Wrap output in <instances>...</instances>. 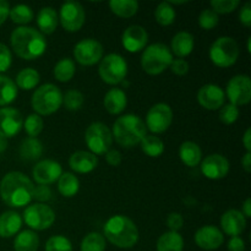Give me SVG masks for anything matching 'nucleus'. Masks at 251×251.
Returning a JSON list of instances; mask_svg holds the SVG:
<instances>
[{
	"mask_svg": "<svg viewBox=\"0 0 251 251\" xmlns=\"http://www.w3.org/2000/svg\"><path fill=\"white\" fill-rule=\"evenodd\" d=\"M61 174H63V168L58 162L53 159H44V161L38 162L32 171L33 179L39 185L55 183L60 178Z\"/></svg>",
	"mask_w": 251,
	"mask_h": 251,
	"instance_id": "dca6fc26",
	"label": "nucleus"
},
{
	"mask_svg": "<svg viewBox=\"0 0 251 251\" xmlns=\"http://www.w3.org/2000/svg\"><path fill=\"white\" fill-rule=\"evenodd\" d=\"M239 56V47L232 37H220L210 48V59L218 68L234 65Z\"/></svg>",
	"mask_w": 251,
	"mask_h": 251,
	"instance_id": "0eeeda50",
	"label": "nucleus"
},
{
	"mask_svg": "<svg viewBox=\"0 0 251 251\" xmlns=\"http://www.w3.org/2000/svg\"><path fill=\"white\" fill-rule=\"evenodd\" d=\"M6 147H7V141L5 139H2V137H0V154L6 150Z\"/></svg>",
	"mask_w": 251,
	"mask_h": 251,
	"instance_id": "bf43d9fd",
	"label": "nucleus"
},
{
	"mask_svg": "<svg viewBox=\"0 0 251 251\" xmlns=\"http://www.w3.org/2000/svg\"><path fill=\"white\" fill-rule=\"evenodd\" d=\"M141 150L144 153H146L150 157H159L164 151V144L159 137L153 136H145L141 142Z\"/></svg>",
	"mask_w": 251,
	"mask_h": 251,
	"instance_id": "c9c22d12",
	"label": "nucleus"
},
{
	"mask_svg": "<svg viewBox=\"0 0 251 251\" xmlns=\"http://www.w3.org/2000/svg\"><path fill=\"white\" fill-rule=\"evenodd\" d=\"M39 248V237L33 230H24L14 242L15 251H37Z\"/></svg>",
	"mask_w": 251,
	"mask_h": 251,
	"instance_id": "c756f323",
	"label": "nucleus"
},
{
	"mask_svg": "<svg viewBox=\"0 0 251 251\" xmlns=\"http://www.w3.org/2000/svg\"><path fill=\"white\" fill-rule=\"evenodd\" d=\"M243 144H244V147L247 149V152H250L251 150V130L248 129L245 131L244 137H243Z\"/></svg>",
	"mask_w": 251,
	"mask_h": 251,
	"instance_id": "4d7b16f0",
	"label": "nucleus"
},
{
	"mask_svg": "<svg viewBox=\"0 0 251 251\" xmlns=\"http://www.w3.org/2000/svg\"><path fill=\"white\" fill-rule=\"evenodd\" d=\"M22 218L14 211H6L0 216V237L11 238L21 229Z\"/></svg>",
	"mask_w": 251,
	"mask_h": 251,
	"instance_id": "5701e85b",
	"label": "nucleus"
},
{
	"mask_svg": "<svg viewBox=\"0 0 251 251\" xmlns=\"http://www.w3.org/2000/svg\"><path fill=\"white\" fill-rule=\"evenodd\" d=\"M100 78L108 85H118L126 77L127 64L119 54H108L102 58L98 68Z\"/></svg>",
	"mask_w": 251,
	"mask_h": 251,
	"instance_id": "1a4fd4ad",
	"label": "nucleus"
},
{
	"mask_svg": "<svg viewBox=\"0 0 251 251\" xmlns=\"http://www.w3.org/2000/svg\"><path fill=\"white\" fill-rule=\"evenodd\" d=\"M227 248L228 251H245V242L240 237H232Z\"/></svg>",
	"mask_w": 251,
	"mask_h": 251,
	"instance_id": "864d4df0",
	"label": "nucleus"
},
{
	"mask_svg": "<svg viewBox=\"0 0 251 251\" xmlns=\"http://www.w3.org/2000/svg\"><path fill=\"white\" fill-rule=\"evenodd\" d=\"M240 5L239 0H212L211 6L216 14H230Z\"/></svg>",
	"mask_w": 251,
	"mask_h": 251,
	"instance_id": "c03bdc74",
	"label": "nucleus"
},
{
	"mask_svg": "<svg viewBox=\"0 0 251 251\" xmlns=\"http://www.w3.org/2000/svg\"><path fill=\"white\" fill-rule=\"evenodd\" d=\"M227 97L230 104L245 105L251 100V80L248 75H237L227 85Z\"/></svg>",
	"mask_w": 251,
	"mask_h": 251,
	"instance_id": "4468645a",
	"label": "nucleus"
},
{
	"mask_svg": "<svg viewBox=\"0 0 251 251\" xmlns=\"http://www.w3.org/2000/svg\"><path fill=\"white\" fill-rule=\"evenodd\" d=\"M85 141L91 153L95 156L97 154H105L112 147L113 135L109 127L103 123H92L86 129Z\"/></svg>",
	"mask_w": 251,
	"mask_h": 251,
	"instance_id": "6e6552de",
	"label": "nucleus"
},
{
	"mask_svg": "<svg viewBox=\"0 0 251 251\" xmlns=\"http://www.w3.org/2000/svg\"><path fill=\"white\" fill-rule=\"evenodd\" d=\"M10 19L12 20L14 24H19V25H26L29 24V22L33 20V11L29 6L24 4H20L14 6L12 9H10L9 12Z\"/></svg>",
	"mask_w": 251,
	"mask_h": 251,
	"instance_id": "58836bf2",
	"label": "nucleus"
},
{
	"mask_svg": "<svg viewBox=\"0 0 251 251\" xmlns=\"http://www.w3.org/2000/svg\"><path fill=\"white\" fill-rule=\"evenodd\" d=\"M104 237L120 249H130L139 242V229L126 216L117 215L105 222Z\"/></svg>",
	"mask_w": 251,
	"mask_h": 251,
	"instance_id": "7ed1b4c3",
	"label": "nucleus"
},
{
	"mask_svg": "<svg viewBox=\"0 0 251 251\" xmlns=\"http://www.w3.org/2000/svg\"><path fill=\"white\" fill-rule=\"evenodd\" d=\"M44 126L43 119L38 114H31L27 117L26 122L24 123L25 131L29 137H37L42 132Z\"/></svg>",
	"mask_w": 251,
	"mask_h": 251,
	"instance_id": "a19ab883",
	"label": "nucleus"
},
{
	"mask_svg": "<svg viewBox=\"0 0 251 251\" xmlns=\"http://www.w3.org/2000/svg\"><path fill=\"white\" fill-rule=\"evenodd\" d=\"M201 172L203 176L211 180H218L225 178L229 172V162L222 154H210L205 157L201 163Z\"/></svg>",
	"mask_w": 251,
	"mask_h": 251,
	"instance_id": "f3484780",
	"label": "nucleus"
},
{
	"mask_svg": "<svg viewBox=\"0 0 251 251\" xmlns=\"http://www.w3.org/2000/svg\"><path fill=\"white\" fill-rule=\"evenodd\" d=\"M104 108L108 113L113 115L120 114L124 112L127 104L126 95L120 88H112L107 92L104 97Z\"/></svg>",
	"mask_w": 251,
	"mask_h": 251,
	"instance_id": "b1692460",
	"label": "nucleus"
},
{
	"mask_svg": "<svg viewBox=\"0 0 251 251\" xmlns=\"http://www.w3.org/2000/svg\"><path fill=\"white\" fill-rule=\"evenodd\" d=\"M184 239L178 232H167L157 240V251H183Z\"/></svg>",
	"mask_w": 251,
	"mask_h": 251,
	"instance_id": "c85d7f7f",
	"label": "nucleus"
},
{
	"mask_svg": "<svg viewBox=\"0 0 251 251\" xmlns=\"http://www.w3.org/2000/svg\"><path fill=\"white\" fill-rule=\"evenodd\" d=\"M59 17L55 10L50 6L42 7L37 15V25L42 33L51 34L58 27Z\"/></svg>",
	"mask_w": 251,
	"mask_h": 251,
	"instance_id": "bb28decb",
	"label": "nucleus"
},
{
	"mask_svg": "<svg viewBox=\"0 0 251 251\" xmlns=\"http://www.w3.org/2000/svg\"><path fill=\"white\" fill-rule=\"evenodd\" d=\"M184 220L181 217L180 213L178 212H172L168 215V218H167V226H168L169 230L171 232H178L179 229L183 228Z\"/></svg>",
	"mask_w": 251,
	"mask_h": 251,
	"instance_id": "de8ad7c7",
	"label": "nucleus"
},
{
	"mask_svg": "<svg viewBox=\"0 0 251 251\" xmlns=\"http://www.w3.org/2000/svg\"><path fill=\"white\" fill-rule=\"evenodd\" d=\"M154 17L161 26H171L176 20V10L169 2H161L154 11Z\"/></svg>",
	"mask_w": 251,
	"mask_h": 251,
	"instance_id": "4c0bfd02",
	"label": "nucleus"
},
{
	"mask_svg": "<svg viewBox=\"0 0 251 251\" xmlns=\"http://www.w3.org/2000/svg\"><path fill=\"white\" fill-rule=\"evenodd\" d=\"M80 189V181L73 173H63L58 179V190L65 198H73Z\"/></svg>",
	"mask_w": 251,
	"mask_h": 251,
	"instance_id": "2f4dec72",
	"label": "nucleus"
},
{
	"mask_svg": "<svg viewBox=\"0 0 251 251\" xmlns=\"http://www.w3.org/2000/svg\"><path fill=\"white\" fill-rule=\"evenodd\" d=\"M70 168L80 174L91 173L98 164V158L88 151H77L73 153L69 159Z\"/></svg>",
	"mask_w": 251,
	"mask_h": 251,
	"instance_id": "4be33fe9",
	"label": "nucleus"
},
{
	"mask_svg": "<svg viewBox=\"0 0 251 251\" xmlns=\"http://www.w3.org/2000/svg\"><path fill=\"white\" fill-rule=\"evenodd\" d=\"M239 20L245 27L251 26V4L247 2L239 12Z\"/></svg>",
	"mask_w": 251,
	"mask_h": 251,
	"instance_id": "603ef678",
	"label": "nucleus"
},
{
	"mask_svg": "<svg viewBox=\"0 0 251 251\" xmlns=\"http://www.w3.org/2000/svg\"><path fill=\"white\" fill-rule=\"evenodd\" d=\"M39 82V74L32 68H26L17 74L16 87L24 91H29L36 87Z\"/></svg>",
	"mask_w": 251,
	"mask_h": 251,
	"instance_id": "72a5a7b5",
	"label": "nucleus"
},
{
	"mask_svg": "<svg viewBox=\"0 0 251 251\" xmlns=\"http://www.w3.org/2000/svg\"><path fill=\"white\" fill-rule=\"evenodd\" d=\"M43 153V145L37 137H28L20 145V157L22 161H36Z\"/></svg>",
	"mask_w": 251,
	"mask_h": 251,
	"instance_id": "cd10ccee",
	"label": "nucleus"
},
{
	"mask_svg": "<svg viewBox=\"0 0 251 251\" xmlns=\"http://www.w3.org/2000/svg\"><path fill=\"white\" fill-rule=\"evenodd\" d=\"M24 221L31 229L44 230L53 226L55 213L44 203H33L25 210Z\"/></svg>",
	"mask_w": 251,
	"mask_h": 251,
	"instance_id": "9d476101",
	"label": "nucleus"
},
{
	"mask_svg": "<svg viewBox=\"0 0 251 251\" xmlns=\"http://www.w3.org/2000/svg\"><path fill=\"white\" fill-rule=\"evenodd\" d=\"M109 7L113 14L123 19L132 17L139 10V2L135 0H112L109 1Z\"/></svg>",
	"mask_w": 251,
	"mask_h": 251,
	"instance_id": "7c9ffc66",
	"label": "nucleus"
},
{
	"mask_svg": "<svg viewBox=\"0 0 251 251\" xmlns=\"http://www.w3.org/2000/svg\"><path fill=\"white\" fill-rule=\"evenodd\" d=\"M83 97L82 93L77 90H69L65 95L63 96V103L65 108L70 112H76V110L81 109L83 104Z\"/></svg>",
	"mask_w": 251,
	"mask_h": 251,
	"instance_id": "ea45409f",
	"label": "nucleus"
},
{
	"mask_svg": "<svg viewBox=\"0 0 251 251\" xmlns=\"http://www.w3.org/2000/svg\"><path fill=\"white\" fill-rule=\"evenodd\" d=\"M172 51L166 44L153 43L147 47L141 56V66L149 75H159L171 66Z\"/></svg>",
	"mask_w": 251,
	"mask_h": 251,
	"instance_id": "423d86ee",
	"label": "nucleus"
},
{
	"mask_svg": "<svg viewBox=\"0 0 251 251\" xmlns=\"http://www.w3.org/2000/svg\"><path fill=\"white\" fill-rule=\"evenodd\" d=\"M173 122V110L166 103H157L146 115V129L153 134L167 131Z\"/></svg>",
	"mask_w": 251,
	"mask_h": 251,
	"instance_id": "9b49d317",
	"label": "nucleus"
},
{
	"mask_svg": "<svg viewBox=\"0 0 251 251\" xmlns=\"http://www.w3.org/2000/svg\"><path fill=\"white\" fill-rule=\"evenodd\" d=\"M31 104L38 115H50L58 112L63 104V93L58 86L46 83L34 91Z\"/></svg>",
	"mask_w": 251,
	"mask_h": 251,
	"instance_id": "39448f33",
	"label": "nucleus"
},
{
	"mask_svg": "<svg viewBox=\"0 0 251 251\" xmlns=\"http://www.w3.org/2000/svg\"><path fill=\"white\" fill-rule=\"evenodd\" d=\"M75 63L73 61V59L70 58H64L60 59L58 63L54 66V77L56 78L60 82H68L75 75Z\"/></svg>",
	"mask_w": 251,
	"mask_h": 251,
	"instance_id": "473e14b6",
	"label": "nucleus"
},
{
	"mask_svg": "<svg viewBox=\"0 0 251 251\" xmlns=\"http://www.w3.org/2000/svg\"><path fill=\"white\" fill-rule=\"evenodd\" d=\"M223 232L230 237H239L247 227V218L238 210H228L221 217Z\"/></svg>",
	"mask_w": 251,
	"mask_h": 251,
	"instance_id": "412c9836",
	"label": "nucleus"
},
{
	"mask_svg": "<svg viewBox=\"0 0 251 251\" xmlns=\"http://www.w3.org/2000/svg\"><path fill=\"white\" fill-rule=\"evenodd\" d=\"M149 41V34L146 29L139 25H132L127 27L123 33L122 43L124 48L130 53H137L146 47Z\"/></svg>",
	"mask_w": 251,
	"mask_h": 251,
	"instance_id": "aec40b11",
	"label": "nucleus"
},
{
	"mask_svg": "<svg viewBox=\"0 0 251 251\" xmlns=\"http://www.w3.org/2000/svg\"><path fill=\"white\" fill-rule=\"evenodd\" d=\"M147 129L145 123L139 115L126 114L118 118L113 125V134L114 139L120 146L134 147L139 145L146 136Z\"/></svg>",
	"mask_w": 251,
	"mask_h": 251,
	"instance_id": "20e7f679",
	"label": "nucleus"
},
{
	"mask_svg": "<svg viewBox=\"0 0 251 251\" xmlns=\"http://www.w3.org/2000/svg\"><path fill=\"white\" fill-rule=\"evenodd\" d=\"M226 95L222 88L217 85L202 86L198 92V100L202 108L207 110H217L223 105Z\"/></svg>",
	"mask_w": 251,
	"mask_h": 251,
	"instance_id": "6ab92c4d",
	"label": "nucleus"
},
{
	"mask_svg": "<svg viewBox=\"0 0 251 251\" xmlns=\"http://www.w3.org/2000/svg\"><path fill=\"white\" fill-rule=\"evenodd\" d=\"M12 56L10 49L5 44L0 43V73H4L11 66Z\"/></svg>",
	"mask_w": 251,
	"mask_h": 251,
	"instance_id": "49530a36",
	"label": "nucleus"
},
{
	"mask_svg": "<svg viewBox=\"0 0 251 251\" xmlns=\"http://www.w3.org/2000/svg\"><path fill=\"white\" fill-rule=\"evenodd\" d=\"M17 97V87L10 77L0 75V105H6L14 102Z\"/></svg>",
	"mask_w": 251,
	"mask_h": 251,
	"instance_id": "f704fd0d",
	"label": "nucleus"
},
{
	"mask_svg": "<svg viewBox=\"0 0 251 251\" xmlns=\"http://www.w3.org/2000/svg\"><path fill=\"white\" fill-rule=\"evenodd\" d=\"M225 242V237L220 228L215 226H205L195 233V243L200 249L212 251L218 249Z\"/></svg>",
	"mask_w": 251,
	"mask_h": 251,
	"instance_id": "a211bd4d",
	"label": "nucleus"
},
{
	"mask_svg": "<svg viewBox=\"0 0 251 251\" xmlns=\"http://www.w3.org/2000/svg\"><path fill=\"white\" fill-rule=\"evenodd\" d=\"M242 166L247 173H250L251 172V153L250 152H247V153H245V156L242 158Z\"/></svg>",
	"mask_w": 251,
	"mask_h": 251,
	"instance_id": "6e6d98bb",
	"label": "nucleus"
},
{
	"mask_svg": "<svg viewBox=\"0 0 251 251\" xmlns=\"http://www.w3.org/2000/svg\"><path fill=\"white\" fill-rule=\"evenodd\" d=\"M24 126L21 113L15 108H1L0 109V137L9 139L20 132Z\"/></svg>",
	"mask_w": 251,
	"mask_h": 251,
	"instance_id": "2eb2a0df",
	"label": "nucleus"
},
{
	"mask_svg": "<svg viewBox=\"0 0 251 251\" xmlns=\"http://www.w3.org/2000/svg\"><path fill=\"white\" fill-rule=\"evenodd\" d=\"M243 216L245 218H250L251 217V200L249 198L245 200L244 205H243Z\"/></svg>",
	"mask_w": 251,
	"mask_h": 251,
	"instance_id": "13d9d810",
	"label": "nucleus"
},
{
	"mask_svg": "<svg viewBox=\"0 0 251 251\" xmlns=\"http://www.w3.org/2000/svg\"><path fill=\"white\" fill-rule=\"evenodd\" d=\"M74 56L81 65L92 66L102 60L103 47L93 38L82 39L74 48Z\"/></svg>",
	"mask_w": 251,
	"mask_h": 251,
	"instance_id": "f8f14e48",
	"label": "nucleus"
},
{
	"mask_svg": "<svg viewBox=\"0 0 251 251\" xmlns=\"http://www.w3.org/2000/svg\"><path fill=\"white\" fill-rule=\"evenodd\" d=\"M81 251H104L105 239L97 232L88 233L81 242Z\"/></svg>",
	"mask_w": 251,
	"mask_h": 251,
	"instance_id": "e433bc0d",
	"label": "nucleus"
},
{
	"mask_svg": "<svg viewBox=\"0 0 251 251\" xmlns=\"http://www.w3.org/2000/svg\"><path fill=\"white\" fill-rule=\"evenodd\" d=\"M179 157L181 162L188 167H196L201 163L202 159V151L200 146L193 141H185L180 145L179 149Z\"/></svg>",
	"mask_w": 251,
	"mask_h": 251,
	"instance_id": "a878e982",
	"label": "nucleus"
},
{
	"mask_svg": "<svg viewBox=\"0 0 251 251\" xmlns=\"http://www.w3.org/2000/svg\"><path fill=\"white\" fill-rule=\"evenodd\" d=\"M105 161L112 167L120 166V163H122V153L118 150H109L105 153Z\"/></svg>",
	"mask_w": 251,
	"mask_h": 251,
	"instance_id": "3c124183",
	"label": "nucleus"
},
{
	"mask_svg": "<svg viewBox=\"0 0 251 251\" xmlns=\"http://www.w3.org/2000/svg\"><path fill=\"white\" fill-rule=\"evenodd\" d=\"M171 51L179 59L188 56L194 49V37L189 32H179L173 37L171 43Z\"/></svg>",
	"mask_w": 251,
	"mask_h": 251,
	"instance_id": "393cba45",
	"label": "nucleus"
},
{
	"mask_svg": "<svg viewBox=\"0 0 251 251\" xmlns=\"http://www.w3.org/2000/svg\"><path fill=\"white\" fill-rule=\"evenodd\" d=\"M10 12V5L9 2L5 0H0V26L6 21L7 16Z\"/></svg>",
	"mask_w": 251,
	"mask_h": 251,
	"instance_id": "5fc2aeb1",
	"label": "nucleus"
},
{
	"mask_svg": "<svg viewBox=\"0 0 251 251\" xmlns=\"http://www.w3.org/2000/svg\"><path fill=\"white\" fill-rule=\"evenodd\" d=\"M11 47L17 56L26 60L39 58L47 49L43 34L33 27L21 26L11 33Z\"/></svg>",
	"mask_w": 251,
	"mask_h": 251,
	"instance_id": "f03ea898",
	"label": "nucleus"
},
{
	"mask_svg": "<svg viewBox=\"0 0 251 251\" xmlns=\"http://www.w3.org/2000/svg\"><path fill=\"white\" fill-rule=\"evenodd\" d=\"M169 68H171V70L173 71L176 75L184 76L188 74L189 64H188V61L184 60V59H176V60L172 61V64Z\"/></svg>",
	"mask_w": 251,
	"mask_h": 251,
	"instance_id": "8fccbe9b",
	"label": "nucleus"
},
{
	"mask_svg": "<svg viewBox=\"0 0 251 251\" xmlns=\"http://www.w3.org/2000/svg\"><path fill=\"white\" fill-rule=\"evenodd\" d=\"M218 21L220 17L212 9H205L199 16V26L206 31L215 28L218 25Z\"/></svg>",
	"mask_w": 251,
	"mask_h": 251,
	"instance_id": "37998d69",
	"label": "nucleus"
},
{
	"mask_svg": "<svg viewBox=\"0 0 251 251\" xmlns=\"http://www.w3.org/2000/svg\"><path fill=\"white\" fill-rule=\"evenodd\" d=\"M32 199L39 201V202H47V201H49L51 199L50 188L47 185L36 186L33 190V198Z\"/></svg>",
	"mask_w": 251,
	"mask_h": 251,
	"instance_id": "09e8293b",
	"label": "nucleus"
},
{
	"mask_svg": "<svg viewBox=\"0 0 251 251\" xmlns=\"http://www.w3.org/2000/svg\"><path fill=\"white\" fill-rule=\"evenodd\" d=\"M34 185L21 172H10L0 181L1 200L10 207H24L33 198Z\"/></svg>",
	"mask_w": 251,
	"mask_h": 251,
	"instance_id": "f257e3e1",
	"label": "nucleus"
},
{
	"mask_svg": "<svg viewBox=\"0 0 251 251\" xmlns=\"http://www.w3.org/2000/svg\"><path fill=\"white\" fill-rule=\"evenodd\" d=\"M250 41H251V38L249 37V38H248V53H251V50H250Z\"/></svg>",
	"mask_w": 251,
	"mask_h": 251,
	"instance_id": "052dcab7",
	"label": "nucleus"
},
{
	"mask_svg": "<svg viewBox=\"0 0 251 251\" xmlns=\"http://www.w3.org/2000/svg\"><path fill=\"white\" fill-rule=\"evenodd\" d=\"M46 251H73V244L63 235H54L47 240Z\"/></svg>",
	"mask_w": 251,
	"mask_h": 251,
	"instance_id": "79ce46f5",
	"label": "nucleus"
},
{
	"mask_svg": "<svg viewBox=\"0 0 251 251\" xmlns=\"http://www.w3.org/2000/svg\"><path fill=\"white\" fill-rule=\"evenodd\" d=\"M59 20L68 32H77L85 24V10L77 1H66L61 5Z\"/></svg>",
	"mask_w": 251,
	"mask_h": 251,
	"instance_id": "ddd939ff",
	"label": "nucleus"
},
{
	"mask_svg": "<svg viewBox=\"0 0 251 251\" xmlns=\"http://www.w3.org/2000/svg\"><path fill=\"white\" fill-rule=\"evenodd\" d=\"M239 118V109L233 104H226L222 109L220 110V120L226 125L234 124Z\"/></svg>",
	"mask_w": 251,
	"mask_h": 251,
	"instance_id": "a18cd8bd",
	"label": "nucleus"
}]
</instances>
